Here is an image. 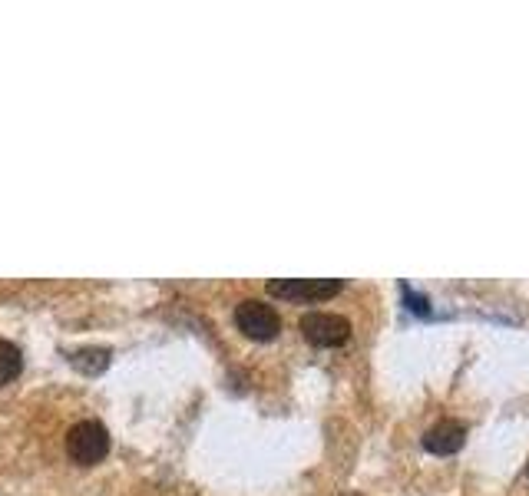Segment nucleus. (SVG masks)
<instances>
[{
	"label": "nucleus",
	"mask_w": 529,
	"mask_h": 496,
	"mask_svg": "<svg viewBox=\"0 0 529 496\" xmlns=\"http://www.w3.org/2000/svg\"><path fill=\"white\" fill-rule=\"evenodd\" d=\"M110 454V430L100 420H80L67 434V457L77 467H93Z\"/></svg>",
	"instance_id": "f257e3e1"
},
{
	"label": "nucleus",
	"mask_w": 529,
	"mask_h": 496,
	"mask_svg": "<svg viewBox=\"0 0 529 496\" xmlns=\"http://www.w3.org/2000/svg\"><path fill=\"white\" fill-rule=\"evenodd\" d=\"M344 285L338 278H272L268 295L288 298V301H325L334 298Z\"/></svg>",
	"instance_id": "f03ea898"
},
{
	"label": "nucleus",
	"mask_w": 529,
	"mask_h": 496,
	"mask_svg": "<svg viewBox=\"0 0 529 496\" xmlns=\"http://www.w3.org/2000/svg\"><path fill=\"white\" fill-rule=\"evenodd\" d=\"M235 325H239V331L248 334V338L272 341L275 334L282 331V318H278V311L272 305H265V301H258V298H248L235 308Z\"/></svg>",
	"instance_id": "7ed1b4c3"
},
{
	"label": "nucleus",
	"mask_w": 529,
	"mask_h": 496,
	"mask_svg": "<svg viewBox=\"0 0 529 496\" xmlns=\"http://www.w3.org/2000/svg\"><path fill=\"white\" fill-rule=\"evenodd\" d=\"M301 334L315 348H341L351 338V321L341 315H328V311H308L301 318Z\"/></svg>",
	"instance_id": "20e7f679"
},
{
	"label": "nucleus",
	"mask_w": 529,
	"mask_h": 496,
	"mask_svg": "<svg viewBox=\"0 0 529 496\" xmlns=\"http://www.w3.org/2000/svg\"><path fill=\"white\" fill-rule=\"evenodd\" d=\"M463 440H467V427L457 424V420H440L424 434V450L437 457H447V454H457L463 447Z\"/></svg>",
	"instance_id": "39448f33"
},
{
	"label": "nucleus",
	"mask_w": 529,
	"mask_h": 496,
	"mask_svg": "<svg viewBox=\"0 0 529 496\" xmlns=\"http://www.w3.org/2000/svg\"><path fill=\"white\" fill-rule=\"evenodd\" d=\"M24 368V358H20L17 344H10L7 338H0V384H10Z\"/></svg>",
	"instance_id": "423d86ee"
},
{
	"label": "nucleus",
	"mask_w": 529,
	"mask_h": 496,
	"mask_svg": "<svg viewBox=\"0 0 529 496\" xmlns=\"http://www.w3.org/2000/svg\"><path fill=\"white\" fill-rule=\"evenodd\" d=\"M73 368H80L83 374H100L106 364H110V351L106 348H83L73 354Z\"/></svg>",
	"instance_id": "0eeeda50"
},
{
	"label": "nucleus",
	"mask_w": 529,
	"mask_h": 496,
	"mask_svg": "<svg viewBox=\"0 0 529 496\" xmlns=\"http://www.w3.org/2000/svg\"><path fill=\"white\" fill-rule=\"evenodd\" d=\"M404 295H407V305H410V311H417V315H427V311H430L427 298H417L414 291H410L407 285H404Z\"/></svg>",
	"instance_id": "6e6552de"
},
{
	"label": "nucleus",
	"mask_w": 529,
	"mask_h": 496,
	"mask_svg": "<svg viewBox=\"0 0 529 496\" xmlns=\"http://www.w3.org/2000/svg\"><path fill=\"white\" fill-rule=\"evenodd\" d=\"M526 473H529V463H526Z\"/></svg>",
	"instance_id": "1a4fd4ad"
}]
</instances>
